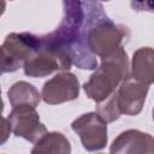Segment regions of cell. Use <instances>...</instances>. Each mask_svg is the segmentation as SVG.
Segmentation results:
<instances>
[{"label":"cell","mask_w":154,"mask_h":154,"mask_svg":"<svg viewBox=\"0 0 154 154\" xmlns=\"http://www.w3.org/2000/svg\"><path fill=\"white\" fill-rule=\"evenodd\" d=\"M64 14L58 28L46 35H41L42 41L58 52L61 57L81 70H95L97 58L87 48L84 40V1H63Z\"/></svg>","instance_id":"1"},{"label":"cell","mask_w":154,"mask_h":154,"mask_svg":"<svg viewBox=\"0 0 154 154\" xmlns=\"http://www.w3.org/2000/svg\"><path fill=\"white\" fill-rule=\"evenodd\" d=\"M84 40L88 51L96 58H105L123 46L130 31L123 24L114 23L99 1H84Z\"/></svg>","instance_id":"2"},{"label":"cell","mask_w":154,"mask_h":154,"mask_svg":"<svg viewBox=\"0 0 154 154\" xmlns=\"http://www.w3.org/2000/svg\"><path fill=\"white\" fill-rule=\"evenodd\" d=\"M129 67L128 53L122 46L101 59V64L83 84L84 93L96 103L103 101L111 96L118 89L120 83L130 75Z\"/></svg>","instance_id":"3"},{"label":"cell","mask_w":154,"mask_h":154,"mask_svg":"<svg viewBox=\"0 0 154 154\" xmlns=\"http://www.w3.org/2000/svg\"><path fill=\"white\" fill-rule=\"evenodd\" d=\"M40 36L31 32H11L0 46L2 71L14 72L23 67L25 60L38 48Z\"/></svg>","instance_id":"4"},{"label":"cell","mask_w":154,"mask_h":154,"mask_svg":"<svg viewBox=\"0 0 154 154\" xmlns=\"http://www.w3.org/2000/svg\"><path fill=\"white\" fill-rule=\"evenodd\" d=\"M71 129L79 136L81 143L87 152H97L108 142L107 123L95 112H88L77 117L71 123Z\"/></svg>","instance_id":"5"},{"label":"cell","mask_w":154,"mask_h":154,"mask_svg":"<svg viewBox=\"0 0 154 154\" xmlns=\"http://www.w3.org/2000/svg\"><path fill=\"white\" fill-rule=\"evenodd\" d=\"M71 63L61 57L58 52L48 47L40 36L38 48L25 60L23 65L24 73L29 77L41 78L55 71H69Z\"/></svg>","instance_id":"6"},{"label":"cell","mask_w":154,"mask_h":154,"mask_svg":"<svg viewBox=\"0 0 154 154\" xmlns=\"http://www.w3.org/2000/svg\"><path fill=\"white\" fill-rule=\"evenodd\" d=\"M7 120L14 136L22 137L29 142H37L46 132V125L40 120V116L35 107L19 106L12 108Z\"/></svg>","instance_id":"7"},{"label":"cell","mask_w":154,"mask_h":154,"mask_svg":"<svg viewBox=\"0 0 154 154\" xmlns=\"http://www.w3.org/2000/svg\"><path fill=\"white\" fill-rule=\"evenodd\" d=\"M79 96V81L70 71H60L42 85L41 99L48 105H59Z\"/></svg>","instance_id":"8"},{"label":"cell","mask_w":154,"mask_h":154,"mask_svg":"<svg viewBox=\"0 0 154 154\" xmlns=\"http://www.w3.org/2000/svg\"><path fill=\"white\" fill-rule=\"evenodd\" d=\"M148 90H149V85L134 79L129 75L120 83V85L116 91L117 105L120 114H125V116L140 114L144 106Z\"/></svg>","instance_id":"9"},{"label":"cell","mask_w":154,"mask_h":154,"mask_svg":"<svg viewBox=\"0 0 154 154\" xmlns=\"http://www.w3.org/2000/svg\"><path fill=\"white\" fill-rule=\"evenodd\" d=\"M109 154H154V138L137 129L125 130L113 140Z\"/></svg>","instance_id":"10"},{"label":"cell","mask_w":154,"mask_h":154,"mask_svg":"<svg viewBox=\"0 0 154 154\" xmlns=\"http://www.w3.org/2000/svg\"><path fill=\"white\" fill-rule=\"evenodd\" d=\"M154 51L152 47L138 48L131 59V73L130 76L147 85H152L154 81Z\"/></svg>","instance_id":"11"},{"label":"cell","mask_w":154,"mask_h":154,"mask_svg":"<svg viewBox=\"0 0 154 154\" xmlns=\"http://www.w3.org/2000/svg\"><path fill=\"white\" fill-rule=\"evenodd\" d=\"M7 97L12 108L19 106H31L36 108L41 101V94L36 87L25 81L13 83L7 90Z\"/></svg>","instance_id":"12"},{"label":"cell","mask_w":154,"mask_h":154,"mask_svg":"<svg viewBox=\"0 0 154 154\" xmlns=\"http://www.w3.org/2000/svg\"><path fill=\"white\" fill-rule=\"evenodd\" d=\"M30 154H71V144L61 132L47 131L35 142Z\"/></svg>","instance_id":"13"},{"label":"cell","mask_w":154,"mask_h":154,"mask_svg":"<svg viewBox=\"0 0 154 154\" xmlns=\"http://www.w3.org/2000/svg\"><path fill=\"white\" fill-rule=\"evenodd\" d=\"M117 91V90H116ZM116 91L108 96L107 99H105L103 101L96 103V109L95 113L107 124L108 123H113L117 119H119L120 117V112L117 105V97H116Z\"/></svg>","instance_id":"14"},{"label":"cell","mask_w":154,"mask_h":154,"mask_svg":"<svg viewBox=\"0 0 154 154\" xmlns=\"http://www.w3.org/2000/svg\"><path fill=\"white\" fill-rule=\"evenodd\" d=\"M11 134V126L7 120V118H4L0 114V146L5 144L10 137Z\"/></svg>","instance_id":"15"},{"label":"cell","mask_w":154,"mask_h":154,"mask_svg":"<svg viewBox=\"0 0 154 154\" xmlns=\"http://www.w3.org/2000/svg\"><path fill=\"white\" fill-rule=\"evenodd\" d=\"M5 10H6V1L0 0V16H2V13L5 12Z\"/></svg>","instance_id":"16"},{"label":"cell","mask_w":154,"mask_h":154,"mask_svg":"<svg viewBox=\"0 0 154 154\" xmlns=\"http://www.w3.org/2000/svg\"><path fill=\"white\" fill-rule=\"evenodd\" d=\"M2 111H4V101L1 97V89H0V114L2 113Z\"/></svg>","instance_id":"17"},{"label":"cell","mask_w":154,"mask_h":154,"mask_svg":"<svg viewBox=\"0 0 154 154\" xmlns=\"http://www.w3.org/2000/svg\"><path fill=\"white\" fill-rule=\"evenodd\" d=\"M4 71H2V63H1V55H0V75H2Z\"/></svg>","instance_id":"18"},{"label":"cell","mask_w":154,"mask_h":154,"mask_svg":"<svg viewBox=\"0 0 154 154\" xmlns=\"http://www.w3.org/2000/svg\"><path fill=\"white\" fill-rule=\"evenodd\" d=\"M100 154H102V153H100Z\"/></svg>","instance_id":"19"}]
</instances>
